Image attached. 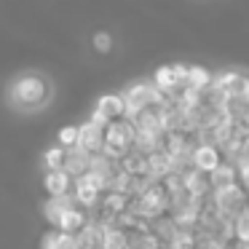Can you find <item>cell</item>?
Here are the masks:
<instances>
[{"instance_id":"cell-1","label":"cell","mask_w":249,"mask_h":249,"mask_svg":"<svg viewBox=\"0 0 249 249\" xmlns=\"http://www.w3.org/2000/svg\"><path fill=\"white\" fill-rule=\"evenodd\" d=\"M51 99V81L40 72H24L8 86V102L17 110H40Z\"/></svg>"},{"instance_id":"cell-2","label":"cell","mask_w":249,"mask_h":249,"mask_svg":"<svg viewBox=\"0 0 249 249\" xmlns=\"http://www.w3.org/2000/svg\"><path fill=\"white\" fill-rule=\"evenodd\" d=\"M134 140H137V129L129 115L110 121V124L102 126V156L121 161L129 150H134Z\"/></svg>"},{"instance_id":"cell-3","label":"cell","mask_w":249,"mask_h":249,"mask_svg":"<svg viewBox=\"0 0 249 249\" xmlns=\"http://www.w3.org/2000/svg\"><path fill=\"white\" fill-rule=\"evenodd\" d=\"M212 206L220 214V220L231 225L233 217L249 206V193L238 182L231 185V188H222V190H212Z\"/></svg>"},{"instance_id":"cell-4","label":"cell","mask_w":249,"mask_h":249,"mask_svg":"<svg viewBox=\"0 0 249 249\" xmlns=\"http://www.w3.org/2000/svg\"><path fill=\"white\" fill-rule=\"evenodd\" d=\"M121 97H124V105H126V115L137 113V110H142V107H163V105L169 102V97H163L150 81L131 83Z\"/></svg>"},{"instance_id":"cell-5","label":"cell","mask_w":249,"mask_h":249,"mask_svg":"<svg viewBox=\"0 0 249 249\" xmlns=\"http://www.w3.org/2000/svg\"><path fill=\"white\" fill-rule=\"evenodd\" d=\"M212 89L220 97H247L249 94V75L241 70H225L212 78Z\"/></svg>"},{"instance_id":"cell-6","label":"cell","mask_w":249,"mask_h":249,"mask_svg":"<svg viewBox=\"0 0 249 249\" xmlns=\"http://www.w3.org/2000/svg\"><path fill=\"white\" fill-rule=\"evenodd\" d=\"M185 70H188V65H163L156 70V75H153L150 83L163 94V97H172L174 91H179V89L185 86Z\"/></svg>"},{"instance_id":"cell-7","label":"cell","mask_w":249,"mask_h":249,"mask_svg":"<svg viewBox=\"0 0 249 249\" xmlns=\"http://www.w3.org/2000/svg\"><path fill=\"white\" fill-rule=\"evenodd\" d=\"M89 222H91V212H89L86 206H81V204H75V201H72L70 206H65V209L59 212V217H56L51 225H54L56 231H62V233L75 236V233L81 231L83 225H89Z\"/></svg>"},{"instance_id":"cell-8","label":"cell","mask_w":249,"mask_h":249,"mask_svg":"<svg viewBox=\"0 0 249 249\" xmlns=\"http://www.w3.org/2000/svg\"><path fill=\"white\" fill-rule=\"evenodd\" d=\"M222 161H225L222 150L217 145H209V142H198V145L190 150V166L204 172V174H212Z\"/></svg>"},{"instance_id":"cell-9","label":"cell","mask_w":249,"mask_h":249,"mask_svg":"<svg viewBox=\"0 0 249 249\" xmlns=\"http://www.w3.org/2000/svg\"><path fill=\"white\" fill-rule=\"evenodd\" d=\"M126 115V105H124V97L121 94H105V97H99L97 107H94L91 113V121L99 126L110 124V121H118Z\"/></svg>"},{"instance_id":"cell-10","label":"cell","mask_w":249,"mask_h":249,"mask_svg":"<svg viewBox=\"0 0 249 249\" xmlns=\"http://www.w3.org/2000/svg\"><path fill=\"white\" fill-rule=\"evenodd\" d=\"M179 179H182V190L188 198H206L212 193V185H209V174L198 172L193 166H185L179 172Z\"/></svg>"},{"instance_id":"cell-11","label":"cell","mask_w":249,"mask_h":249,"mask_svg":"<svg viewBox=\"0 0 249 249\" xmlns=\"http://www.w3.org/2000/svg\"><path fill=\"white\" fill-rule=\"evenodd\" d=\"M99 198H102V190L94 185V179L89 177V174L72 179V201H75V204L86 206V209L91 212L94 206L99 204Z\"/></svg>"},{"instance_id":"cell-12","label":"cell","mask_w":249,"mask_h":249,"mask_svg":"<svg viewBox=\"0 0 249 249\" xmlns=\"http://www.w3.org/2000/svg\"><path fill=\"white\" fill-rule=\"evenodd\" d=\"M78 150H83L86 156H99L102 153V126L86 121L83 126H78Z\"/></svg>"},{"instance_id":"cell-13","label":"cell","mask_w":249,"mask_h":249,"mask_svg":"<svg viewBox=\"0 0 249 249\" xmlns=\"http://www.w3.org/2000/svg\"><path fill=\"white\" fill-rule=\"evenodd\" d=\"M43 188H46V193H49V198H65V196H72V177L65 169L46 172Z\"/></svg>"},{"instance_id":"cell-14","label":"cell","mask_w":249,"mask_h":249,"mask_svg":"<svg viewBox=\"0 0 249 249\" xmlns=\"http://www.w3.org/2000/svg\"><path fill=\"white\" fill-rule=\"evenodd\" d=\"M102 233L105 228L97 222H89L75 233V247L78 249H102Z\"/></svg>"},{"instance_id":"cell-15","label":"cell","mask_w":249,"mask_h":249,"mask_svg":"<svg viewBox=\"0 0 249 249\" xmlns=\"http://www.w3.org/2000/svg\"><path fill=\"white\" fill-rule=\"evenodd\" d=\"M238 177H236V163L233 161H222L220 166L214 169V172L209 174V185L212 190H222V188H231V185H236Z\"/></svg>"},{"instance_id":"cell-16","label":"cell","mask_w":249,"mask_h":249,"mask_svg":"<svg viewBox=\"0 0 249 249\" xmlns=\"http://www.w3.org/2000/svg\"><path fill=\"white\" fill-rule=\"evenodd\" d=\"M89 163H91V156H86V153L78 150V147H70L67 156H65V166L62 169L75 179V177H83V174L89 172Z\"/></svg>"},{"instance_id":"cell-17","label":"cell","mask_w":249,"mask_h":249,"mask_svg":"<svg viewBox=\"0 0 249 249\" xmlns=\"http://www.w3.org/2000/svg\"><path fill=\"white\" fill-rule=\"evenodd\" d=\"M212 72L206 70V67H198V65H188V70H185V86L193 89V91H206V89L212 86Z\"/></svg>"},{"instance_id":"cell-18","label":"cell","mask_w":249,"mask_h":249,"mask_svg":"<svg viewBox=\"0 0 249 249\" xmlns=\"http://www.w3.org/2000/svg\"><path fill=\"white\" fill-rule=\"evenodd\" d=\"M102 249H129V233L115 225H107L102 233Z\"/></svg>"},{"instance_id":"cell-19","label":"cell","mask_w":249,"mask_h":249,"mask_svg":"<svg viewBox=\"0 0 249 249\" xmlns=\"http://www.w3.org/2000/svg\"><path fill=\"white\" fill-rule=\"evenodd\" d=\"M231 238L238 244H249V206L231 220Z\"/></svg>"},{"instance_id":"cell-20","label":"cell","mask_w":249,"mask_h":249,"mask_svg":"<svg viewBox=\"0 0 249 249\" xmlns=\"http://www.w3.org/2000/svg\"><path fill=\"white\" fill-rule=\"evenodd\" d=\"M43 249H78L75 247V236L62 231H51L43 236Z\"/></svg>"},{"instance_id":"cell-21","label":"cell","mask_w":249,"mask_h":249,"mask_svg":"<svg viewBox=\"0 0 249 249\" xmlns=\"http://www.w3.org/2000/svg\"><path fill=\"white\" fill-rule=\"evenodd\" d=\"M65 156H67L65 147H59V145L49 147V150L43 153V166H46V172H54V169H62V166H65Z\"/></svg>"},{"instance_id":"cell-22","label":"cell","mask_w":249,"mask_h":249,"mask_svg":"<svg viewBox=\"0 0 249 249\" xmlns=\"http://www.w3.org/2000/svg\"><path fill=\"white\" fill-rule=\"evenodd\" d=\"M56 145L70 150V147L78 145V126H62L59 134H56Z\"/></svg>"},{"instance_id":"cell-23","label":"cell","mask_w":249,"mask_h":249,"mask_svg":"<svg viewBox=\"0 0 249 249\" xmlns=\"http://www.w3.org/2000/svg\"><path fill=\"white\" fill-rule=\"evenodd\" d=\"M91 46H94V51H97V54H110V51H113V35L110 33H97L91 38Z\"/></svg>"},{"instance_id":"cell-24","label":"cell","mask_w":249,"mask_h":249,"mask_svg":"<svg viewBox=\"0 0 249 249\" xmlns=\"http://www.w3.org/2000/svg\"><path fill=\"white\" fill-rule=\"evenodd\" d=\"M236 163V177H238V185H241L244 190L249 193V156H241Z\"/></svg>"},{"instance_id":"cell-25","label":"cell","mask_w":249,"mask_h":249,"mask_svg":"<svg viewBox=\"0 0 249 249\" xmlns=\"http://www.w3.org/2000/svg\"><path fill=\"white\" fill-rule=\"evenodd\" d=\"M231 126H233V134H238V137H244V140H249V113H244L241 118L231 121Z\"/></svg>"},{"instance_id":"cell-26","label":"cell","mask_w":249,"mask_h":249,"mask_svg":"<svg viewBox=\"0 0 249 249\" xmlns=\"http://www.w3.org/2000/svg\"><path fill=\"white\" fill-rule=\"evenodd\" d=\"M247 102H249V94H247Z\"/></svg>"}]
</instances>
